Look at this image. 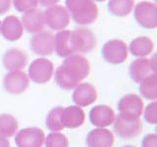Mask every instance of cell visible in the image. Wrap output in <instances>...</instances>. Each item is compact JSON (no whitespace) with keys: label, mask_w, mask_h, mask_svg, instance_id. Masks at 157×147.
<instances>
[{"label":"cell","mask_w":157,"mask_h":147,"mask_svg":"<svg viewBox=\"0 0 157 147\" xmlns=\"http://www.w3.org/2000/svg\"><path fill=\"white\" fill-rule=\"evenodd\" d=\"M154 42L147 36H139L131 41L128 50L137 58H144L153 52Z\"/></svg>","instance_id":"21"},{"label":"cell","mask_w":157,"mask_h":147,"mask_svg":"<svg viewBox=\"0 0 157 147\" xmlns=\"http://www.w3.org/2000/svg\"><path fill=\"white\" fill-rule=\"evenodd\" d=\"M86 143V147H113L115 143V136L108 129L96 127L87 134Z\"/></svg>","instance_id":"17"},{"label":"cell","mask_w":157,"mask_h":147,"mask_svg":"<svg viewBox=\"0 0 157 147\" xmlns=\"http://www.w3.org/2000/svg\"><path fill=\"white\" fill-rule=\"evenodd\" d=\"M66 7L74 22L78 24H92L99 14L93 0H66Z\"/></svg>","instance_id":"2"},{"label":"cell","mask_w":157,"mask_h":147,"mask_svg":"<svg viewBox=\"0 0 157 147\" xmlns=\"http://www.w3.org/2000/svg\"><path fill=\"white\" fill-rule=\"evenodd\" d=\"M12 2L15 9L22 13L36 9L38 5L37 0H13Z\"/></svg>","instance_id":"28"},{"label":"cell","mask_w":157,"mask_h":147,"mask_svg":"<svg viewBox=\"0 0 157 147\" xmlns=\"http://www.w3.org/2000/svg\"><path fill=\"white\" fill-rule=\"evenodd\" d=\"M101 55L107 63L119 65L124 63L129 56L128 45L121 39H111L102 46Z\"/></svg>","instance_id":"5"},{"label":"cell","mask_w":157,"mask_h":147,"mask_svg":"<svg viewBox=\"0 0 157 147\" xmlns=\"http://www.w3.org/2000/svg\"><path fill=\"white\" fill-rule=\"evenodd\" d=\"M97 90L90 82H81L74 88L72 99L78 107H87L94 104L97 100Z\"/></svg>","instance_id":"14"},{"label":"cell","mask_w":157,"mask_h":147,"mask_svg":"<svg viewBox=\"0 0 157 147\" xmlns=\"http://www.w3.org/2000/svg\"><path fill=\"white\" fill-rule=\"evenodd\" d=\"M3 66L7 71H22L27 66L29 57L26 52L19 48H11L4 53L2 58Z\"/></svg>","instance_id":"18"},{"label":"cell","mask_w":157,"mask_h":147,"mask_svg":"<svg viewBox=\"0 0 157 147\" xmlns=\"http://www.w3.org/2000/svg\"><path fill=\"white\" fill-rule=\"evenodd\" d=\"M44 141L45 134L36 126L26 127L15 134V143L17 147H42Z\"/></svg>","instance_id":"9"},{"label":"cell","mask_w":157,"mask_h":147,"mask_svg":"<svg viewBox=\"0 0 157 147\" xmlns=\"http://www.w3.org/2000/svg\"><path fill=\"white\" fill-rule=\"evenodd\" d=\"M43 13L45 24L53 31H63L70 24L71 16L68 10L62 5H53L48 7Z\"/></svg>","instance_id":"7"},{"label":"cell","mask_w":157,"mask_h":147,"mask_svg":"<svg viewBox=\"0 0 157 147\" xmlns=\"http://www.w3.org/2000/svg\"><path fill=\"white\" fill-rule=\"evenodd\" d=\"M62 108H63L62 106H56L52 108L46 116L45 125L47 129L51 132L62 131L64 130V127L61 124V118H60Z\"/></svg>","instance_id":"26"},{"label":"cell","mask_w":157,"mask_h":147,"mask_svg":"<svg viewBox=\"0 0 157 147\" xmlns=\"http://www.w3.org/2000/svg\"><path fill=\"white\" fill-rule=\"evenodd\" d=\"M71 45L74 54L88 53L96 46V37L90 29L77 28L71 32Z\"/></svg>","instance_id":"6"},{"label":"cell","mask_w":157,"mask_h":147,"mask_svg":"<svg viewBox=\"0 0 157 147\" xmlns=\"http://www.w3.org/2000/svg\"><path fill=\"white\" fill-rule=\"evenodd\" d=\"M61 124L64 129H78L86 122V113L77 105L63 107L61 110Z\"/></svg>","instance_id":"15"},{"label":"cell","mask_w":157,"mask_h":147,"mask_svg":"<svg viewBox=\"0 0 157 147\" xmlns=\"http://www.w3.org/2000/svg\"><path fill=\"white\" fill-rule=\"evenodd\" d=\"M0 147H11L10 146V141L8 138L0 135Z\"/></svg>","instance_id":"33"},{"label":"cell","mask_w":157,"mask_h":147,"mask_svg":"<svg viewBox=\"0 0 157 147\" xmlns=\"http://www.w3.org/2000/svg\"><path fill=\"white\" fill-rule=\"evenodd\" d=\"M19 129L18 120L11 114H0V135L9 138L17 134Z\"/></svg>","instance_id":"24"},{"label":"cell","mask_w":157,"mask_h":147,"mask_svg":"<svg viewBox=\"0 0 157 147\" xmlns=\"http://www.w3.org/2000/svg\"><path fill=\"white\" fill-rule=\"evenodd\" d=\"M29 78L23 71H14L6 74L3 78V86L8 93L13 95L22 94L28 89Z\"/></svg>","instance_id":"11"},{"label":"cell","mask_w":157,"mask_h":147,"mask_svg":"<svg viewBox=\"0 0 157 147\" xmlns=\"http://www.w3.org/2000/svg\"><path fill=\"white\" fill-rule=\"evenodd\" d=\"M141 147H157L156 134H146L141 140Z\"/></svg>","instance_id":"30"},{"label":"cell","mask_w":157,"mask_h":147,"mask_svg":"<svg viewBox=\"0 0 157 147\" xmlns=\"http://www.w3.org/2000/svg\"><path fill=\"white\" fill-rule=\"evenodd\" d=\"M116 114L114 110L108 105H97L90 111V121L92 126L101 129L113 125Z\"/></svg>","instance_id":"16"},{"label":"cell","mask_w":157,"mask_h":147,"mask_svg":"<svg viewBox=\"0 0 157 147\" xmlns=\"http://www.w3.org/2000/svg\"><path fill=\"white\" fill-rule=\"evenodd\" d=\"M135 7V0H109L108 11L117 17H125L132 13Z\"/></svg>","instance_id":"25"},{"label":"cell","mask_w":157,"mask_h":147,"mask_svg":"<svg viewBox=\"0 0 157 147\" xmlns=\"http://www.w3.org/2000/svg\"><path fill=\"white\" fill-rule=\"evenodd\" d=\"M45 147H69L68 137L60 131L50 132L45 136Z\"/></svg>","instance_id":"27"},{"label":"cell","mask_w":157,"mask_h":147,"mask_svg":"<svg viewBox=\"0 0 157 147\" xmlns=\"http://www.w3.org/2000/svg\"><path fill=\"white\" fill-rule=\"evenodd\" d=\"M96 1H105V0H96Z\"/></svg>","instance_id":"35"},{"label":"cell","mask_w":157,"mask_h":147,"mask_svg":"<svg viewBox=\"0 0 157 147\" xmlns=\"http://www.w3.org/2000/svg\"><path fill=\"white\" fill-rule=\"evenodd\" d=\"M31 50L38 56H48L54 52V36L50 32L36 33L29 41Z\"/></svg>","instance_id":"13"},{"label":"cell","mask_w":157,"mask_h":147,"mask_svg":"<svg viewBox=\"0 0 157 147\" xmlns=\"http://www.w3.org/2000/svg\"><path fill=\"white\" fill-rule=\"evenodd\" d=\"M129 74L132 80L136 83H140L151 74H156L155 56L153 55L151 59L146 57L136 59L131 63Z\"/></svg>","instance_id":"10"},{"label":"cell","mask_w":157,"mask_h":147,"mask_svg":"<svg viewBox=\"0 0 157 147\" xmlns=\"http://www.w3.org/2000/svg\"><path fill=\"white\" fill-rule=\"evenodd\" d=\"M134 17L140 27L153 29L157 27V8L155 3L141 1L135 5Z\"/></svg>","instance_id":"8"},{"label":"cell","mask_w":157,"mask_h":147,"mask_svg":"<svg viewBox=\"0 0 157 147\" xmlns=\"http://www.w3.org/2000/svg\"><path fill=\"white\" fill-rule=\"evenodd\" d=\"M54 51L62 58L74 55L71 45V31L63 29L57 32L54 36Z\"/></svg>","instance_id":"22"},{"label":"cell","mask_w":157,"mask_h":147,"mask_svg":"<svg viewBox=\"0 0 157 147\" xmlns=\"http://www.w3.org/2000/svg\"><path fill=\"white\" fill-rule=\"evenodd\" d=\"M54 74L53 63L46 58H37L29 66L28 77L37 85H44L51 80Z\"/></svg>","instance_id":"4"},{"label":"cell","mask_w":157,"mask_h":147,"mask_svg":"<svg viewBox=\"0 0 157 147\" xmlns=\"http://www.w3.org/2000/svg\"><path fill=\"white\" fill-rule=\"evenodd\" d=\"M122 147H136V146H134V145H125V146H122Z\"/></svg>","instance_id":"34"},{"label":"cell","mask_w":157,"mask_h":147,"mask_svg":"<svg viewBox=\"0 0 157 147\" xmlns=\"http://www.w3.org/2000/svg\"><path fill=\"white\" fill-rule=\"evenodd\" d=\"M156 107H157L156 101H152L144 109V113H142V114L144 115V119L149 125H155L156 124V119H157Z\"/></svg>","instance_id":"29"},{"label":"cell","mask_w":157,"mask_h":147,"mask_svg":"<svg viewBox=\"0 0 157 147\" xmlns=\"http://www.w3.org/2000/svg\"><path fill=\"white\" fill-rule=\"evenodd\" d=\"M22 24L23 28L28 32L37 33L43 31L45 27V21H44V13L40 9H33L28 12H25L22 17Z\"/></svg>","instance_id":"20"},{"label":"cell","mask_w":157,"mask_h":147,"mask_svg":"<svg viewBox=\"0 0 157 147\" xmlns=\"http://www.w3.org/2000/svg\"><path fill=\"white\" fill-rule=\"evenodd\" d=\"M113 126H114V131L116 132V134L121 138L132 139L141 134L144 124H142L140 118L128 116L119 113L115 117Z\"/></svg>","instance_id":"3"},{"label":"cell","mask_w":157,"mask_h":147,"mask_svg":"<svg viewBox=\"0 0 157 147\" xmlns=\"http://www.w3.org/2000/svg\"><path fill=\"white\" fill-rule=\"evenodd\" d=\"M117 108L120 114L140 118L144 109L142 98L136 93H129L120 98L117 103Z\"/></svg>","instance_id":"12"},{"label":"cell","mask_w":157,"mask_h":147,"mask_svg":"<svg viewBox=\"0 0 157 147\" xmlns=\"http://www.w3.org/2000/svg\"><path fill=\"white\" fill-rule=\"evenodd\" d=\"M60 0H37V2L44 7H50L53 5H56Z\"/></svg>","instance_id":"32"},{"label":"cell","mask_w":157,"mask_h":147,"mask_svg":"<svg viewBox=\"0 0 157 147\" xmlns=\"http://www.w3.org/2000/svg\"><path fill=\"white\" fill-rule=\"evenodd\" d=\"M140 92L147 100L156 101L157 99V75L151 74L140 82Z\"/></svg>","instance_id":"23"},{"label":"cell","mask_w":157,"mask_h":147,"mask_svg":"<svg viewBox=\"0 0 157 147\" xmlns=\"http://www.w3.org/2000/svg\"><path fill=\"white\" fill-rule=\"evenodd\" d=\"M0 32L6 40H19L24 33L22 22L16 16H13V15L8 16L3 20L0 24Z\"/></svg>","instance_id":"19"},{"label":"cell","mask_w":157,"mask_h":147,"mask_svg":"<svg viewBox=\"0 0 157 147\" xmlns=\"http://www.w3.org/2000/svg\"><path fill=\"white\" fill-rule=\"evenodd\" d=\"M90 73V64L87 59L81 54H74L66 57L56 69L54 80L61 89L71 90L86 78Z\"/></svg>","instance_id":"1"},{"label":"cell","mask_w":157,"mask_h":147,"mask_svg":"<svg viewBox=\"0 0 157 147\" xmlns=\"http://www.w3.org/2000/svg\"><path fill=\"white\" fill-rule=\"evenodd\" d=\"M12 6V0H0V15L6 14Z\"/></svg>","instance_id":"31"}]
</instances>
